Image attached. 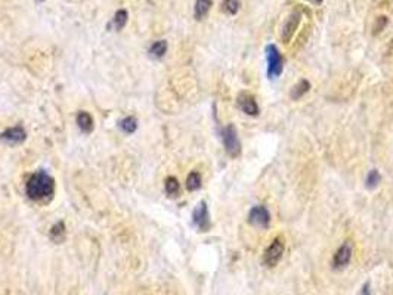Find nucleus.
I'll return each instance as SVG.
<instances>
[{
    "label": "nucleus",
    "mask_w": 393,
    "mask_h": 295,
    "mask_svg": "<svg viewBox=\"0 0 393 295\" xmlns=\"http://www.w3.org/2000/svg\"><path fill=\"white\" fill-rule=\"evenodd\" d=\"M25 192L31 201H44V199L52 198L55 192L53 177L43 170L34 173L27 182Z\"/></svg>",
    "instance_id": "nucleus-1"
},
{
    "label": "nucleus",
    "mask_w": 393,
    "mask_h": 295,
    "mask_svg": "<svg viewBox=\"0 0 393 295\" xmlns=\"http://www.w3.org/2000/svg\"><path fill=\"white\" fill-rule=\"evenodd\" d=\"M220 138H222V143L223 148L226 151V154L231 158H238L241 155V142L238 138V132L237 127L234 124H228L220 130Z\"/></svg>",
    "instance_id": "nucleus-2"
},
{
    "label": "nucleus",
    "mask_w": 393,
    "mask_h": 295,
    "mask_svg": "<svg viewBox=\"0 0 393 295\" xmlns=\"http://www.w3.org/2000/svg\"><path fill=\"white\" fill-rule=\"evenodd\" d=\"M265 55L268 61V79H278L284 70V58L280 49L275 44H268L265 47Z\"/></svg>",
    "instance_id": "nucleus-3"
},
{
    "label": "nucleus",
    "mask_w": 393,
    "mask_h": 295,
    "mask_svg": "<svg viewBox=\"0 0 393 295\" xmlns=\"http://www.w3.org/2000/svg\"><path fill=\"white\" fill-rule=\"evenodd\" d=\"M284 250H285L284 242H283L280 238H275V239L271 242V245L265 250V253H263V258H262V261H263V264H265L266 267H269V269L275 267V266L281 261V258H283V256H284Z\"/></svg>",
    "instance_id": "nucleus-4"
},
{
    "label": "nucleus",
    "mask_w": 393,
    "mask_h": 295,
    "mask_svg": "<svg viewBox=\"0 0 393 295\" xmlns=\"http://www.w3.org/2000/svg\"><path fill=\"white\" fill-rule=\"evenodd\" d=\"M192 223L200 232H209L212 227V220H210V213L206 201H201L198 205L195 207L192 213Z\"/></svg>",
    "instance_id": "nucleus-5"
},
{
    "label": "nucleus",
    "mask_w": 393,
    "mask_h": 295,
    "mask_svg": "<svg viewBox=\"0 0 393 295\" xmlns=\"http://www.w3.org/2000/svg\"><path fill=\"white\" fill-rule=\"evenodd\" d=\"M248 223L257 227H268L271 224V213L265 205H254L248 211Z\"/></svg>",
    "instance_id": "nucleus-6"
},
{
    "label": "nucleus",
    "mask_w": 393,
    "mask_h": 295,
    "mask_svg": "<svg viewBox=\"0 0 393 295\" xmlns=\"http://www.w3.org/2000/svg\"><path fill=\"white\" fill-rule=\"evenodd\" d=\"M352 253H353L352 242L350 241L343 242L337 248V251L334 253V256H333V269H336V270L345 269L350 263V260H352Z\"/></svg>",
    "instance_id": "nucleus-7"
},
{
    "label": "nucleus",
    "mask_w": 393,
    "mask_h": 295,
    "mask_svg": "<svg viewBox=\"0 0 393 295\" xmlns=\"http://www.w3.org/2000/svg\"><path fill=\"white\" fill-rule=\"evenodd\" d=\"M237 105L238 108L245 114V115H250V117H257L260 114V108H259V103L256 100V98L247 92H241L237 98Z\"/></svg>",
    "instance_id": "nucleus-8"
},
{
    "label": "nucleus",
    "mask_w": 393,
    "mask_h": 295,
    "mask_svg": "<svg viewBox=\"0 0 393 295\" xmlns=\"http://www.w3.org/2000/svg\"><path fill=\"white\" fill-rule=\"evenodd\" d=\"M300 21H302V14L299 11H293L288 15V18H287V21H285V24L283 27V33H281V40L284 43H288L293 39L296 30L299 28Z\"/></svg>",
    "instance_id": "nucleus-9"
},
{
    "label": "nucleus",
    "mask_w": 393,
    "mask_h": 295,
    "mask_svg": "<svg viewBox=\"0 0 393 295\" xmlns=\"http://www.w3.org/2000/svg\"><path fill=\"white\" fill-rule=\"evenodd\" d=\"M27 139V132L22 126H17L12 129H6L3 133H0V140L8 145H20Z\"/></svg>",
    "instance_id": "nucleus-10"
},
{
    "label": "nucleus",
    "mask_w": 393,
    "mask_h": 295,
    "mask_svg": "<svg viewBox=\"0 0 393 295\" xmlns=\"http://www.w3.org/2000/svg\"><path fill=\"white\" fill-rule=\"evenodd\" d=\"M76 121H77L79 129H80L85 135H90V133L93 132L95 124H93V118H92V115H90L89 112H86V111H80V112L77 114Z\"/></svg>",
    "instance_id": "nucleus-11"
},
{
    "label": "nucleus",
    "mask_w": 393,
    "mask_h": 295,
    "mask_svg": "<svg viewBox=\"0 0 393 295\" xmlns=\"http://www.w3.org/2000/svg\"><path fill=\"white\" fill-rule=\"evenodd\" d=\"M49 236L50 239L55 242V244H61L65 241V236H67V227H65V223L61 220L58 223H55L52 227H50V232H49Z\"/></svg>",
    "instance_id": "nucleus-12"
},
{
    "label": "nucleus",
    "mask_w": 393,
    "mask_h": 295,
    "mask_svg": "<svg viewBox=\"0 0 393 295\" xmlns=\"http://www.w3.org/2000/svg\"><path fill=\"white\" fill-rule=\"evenodd\" d=\"M309 90H310V83H309L306 79H303V80H300L297 84L293 86V89H291V92H290V98H291L293 100H299V99L303 98Z\"/></svg>",
    "instance_id": "nucleus-13"
},
{
    "label": "nucleus",
    "mask_w": 393,
    "mask_h": 295,
    "mask_svg": "<svg viewBox=\"0 0 393 295\" xmlns=\"http://www.w3.org/2000/svg\"><path fill=\"white\" fill-rule=\"evenodd\" d=\"M212 5H213L212 0H196V2H195V8H194V17H195V20H198V21L203 20L209 14Z\"/></svg>",
    "instance_id": "nucleus-14"
},
{
    "label": "nucleus",
    "mask_w": 393,
    "mask_h": 295,
    "mask_svg": "<svg viewBox=\"0 0 393 295\" xmlns=\"http://www.w3.org/2000/svg\"><path fill=\"white\" fill-rule=\"evenodd\" d=\"M203 185V179H201V174L198 171H191L186 177V189L191 191V192H195L198 191Z\"/></svg>",
    "instance_id": "nucleus-15"
},
{
    "label": "nucleus",
    "mask_w": 393,
    "mask_h": 295,
    "mask_svg": "<svg viewBox=\"0 0 393 295\" xmlns=\"http://www.w3.org/2000/svg\"><path fill=\"white\" fill-rule=\"evenodd\" d=\"M118 127H120V130L123 132V133H126V135H132V133H135L136 130H138V120L135 117H126V118H123V120L118 123Z\"/></svg>",
    "instance_id": "nucleus-16"
},
{
    "label": "nucleus",
    "mask_w": 393,
    "mask_h": 295,
    "mask_svg": "<svg viewBox=\"0 0 393 295\" xmlns=\"http://www.w3.org/2000/svg\"><path fill=\"white\" fill-rule=\"evenodd\" d=\"M167 53V41L166 40H157L150 46V55L155 59H161Z\"/></svg>",
    "instance_id": "nucleus-17"
},
{
    "label": "nucleus",
    "mask_w": 393,
    "mask_h": 295,
    "mask_svg": "<svg viewBox=\"0 0 393 295\" xmlns=\"http://www.w3.org/2000/svg\"><path fill=\"white\" fill-rule=\"evenodd\" d=\"M164 189H166V194L169 197H177L179 195V191H180V185H179V180L173 176H169L167 179L164 180Z\"/></svg>",
    "instance_id": "nucleus-18"
},
{
    "label": "nucleus",
    "mask_w": 393,
    "mask_h": 295,
    "mask_svg": "<svg viewBox=\"0 0 393 295\" xmlns=\"http://www.w3.org/2000/svg\"><path fill=\"white\" fill-rule=\"evenodd\" d=\"M380 182H381V176H380L378 170H375V168L370 170L368 174H367V179H365V188L367 189H375L380 185Z\"/></svg>",
    "instance_id": "nucleus-19"
},
{
    "label": "nucleus",
    "mask_w": 393,
    "mask_h": 295,
    "mask_svg": "<svg viewBox=\"0 0 393 295\" xmlns=\"http://www.w3.org/2000/svg\"><path fill=\"white\" fill-rule=\"evenodd\" d=\"M127 20H129V14H127L126 9H120V11H117L115 15H114V20H112L114 28H115L117 31L123 30V28L126 27V24H127Z\"/></svg>",
    "instance_id": "nucleus-20"
},
{
    "label": "nucleus",
    "mask_w": 393,
    "mask_h": 295,
    "mask_svg": "<svg viewBox=\"0 0 393 295\" xmlns=\"http://www.w3.org/2000/svg\"><path fill=\"white\" fill-rule=\"evenodd\" d=\"M241 6V0H223L222 11L228 15H237Z\"/></svg>",
    "instance_id": "nucleus-21"
},
{
    "label": "nucleus",
    "mask_w": 393,
    "mask_h": 295,
    "mask_svg": "<svg viewBox=\"0 0 393 295\" xmlns=\"http://www.w3.org/2000/svg\"><path fill=\"white\" fill-rule=\"evenodd\" d=\"M386 25H387V18H386L384 15H383V17H378V18L375 20L374 27H372V30H374V31H372V34H374V36H377L380 31H383V30H384V27H386Z\"/></svg>",
    "instance_id": "nucleus-22"
},
{
    "label": "nucleus",
    "mask_w": 393,
    "mask_h": 295,
    "mask_svg": "<svg viewBox=\"0 0 393 295\" xmlns=\"http://www.w3.org/2000/svg\"><path fill=\"white\" fill-rule=\"evenodd\" d=\"M359 295H372V294H371V285H370V282H365V283L362 285Z\"/></svg>",
    "instance_id": "nucleus-23"
},
{
    "label": "nucleus",
    "mask_w": 393,
    "mask_h": 295,
    "mask_svg": "<svg viewBox=\"0 0 393 295\" xmlns=\"http://www.w3.org/2000/svg\"><path fill=\"white\" fill-rule=\"evenodd\" d=\"M307 2H312V3H316V5H319V3H322V0H307Z\"/></svg>",
    "instance_id": "nucleus-24"
},
{
    "label": "nucleus",
    "mask_w": 393,
    "mask_h": 295,
    "mask_svg": "<svg viewBox=\"0 0 393 295\" xmlns=\"http://www.w3.org/2000/svg\"><path fill=\"white\" fill-rule=\"evenodd\" d=\"M37 2H43V0H37Z\"/></svg>",
    "instance_id": "nucleus-25"
}]
</instances>
